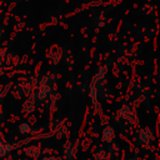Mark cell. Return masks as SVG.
I'll return each mask as SVG.
<instances>
[{
  "mask_svg": "<svg viewBox=\"0 0 160 160\" xmlns=\"http://www.w3.org/2000/svg\"><path fill=\"white\" fill-rule=\"evenodd\" d=\"M26 129H29V126H28V125H21V126H20V130H21L22 132H26V131H28Z\"/></svg>",
  "mask_w": 160,
  "mask_h": 160,
  "instance_id": "obj_1",
  "label": "cell"
}]
</instances>
